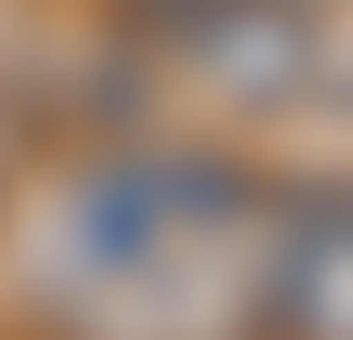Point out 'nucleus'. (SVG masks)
I'll list each match as a JSON object with an SVG mask.
<instances>
[{"instance_id":"f257e3e1","label":"nucleus","mask_w":353,"mask_h":340,"mask_svg":"<svg viewBox=\"0 0 353 340\" xmlns=\"http://www.w3.org/2000/svg\"><path fill=\"white\" fill-rule=\"evenodd\" d=\"M262 210H275V183L236 170L223 144H118L39 210V288L105 314V328L131 301H170V288H223L249 314Z\"/></svg>"},{"instance_id":"f03ea898","label":"nucleus","mask_w":353,"mask_h":340,"mask_svg":"<svg viewBox=\"0 0 353 340\" xmlns=\"http://www.w3.org/2000/svg\"><path fill=\"white\" fill-rule=\"evenodd\" d=\"M249 328L262 340H353V183H314V197L262 210Z\"/></svg>"}]
</instances>
